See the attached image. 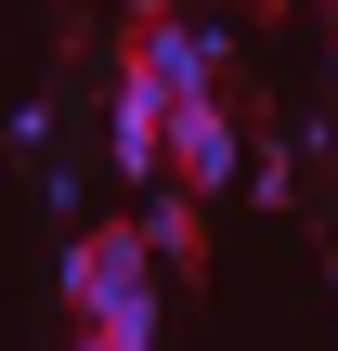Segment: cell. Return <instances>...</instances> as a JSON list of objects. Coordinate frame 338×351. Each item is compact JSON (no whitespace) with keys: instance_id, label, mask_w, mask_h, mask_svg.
<instances>
[{"instance_id":"52a82bcc","label":"cell","mask_w":338,"mask_h":351,"mask_svg":"<svg viewBox=\"0 0 338 351\" xmlns=\"http://www.w3.org/2000/svg\"><path fill=\"white\" fill-rule=\"evenodd\" d=\"M326 65H338V0H326Z\"/></svg>"},{"instance_id":"6da1fadb","label":"cell","mask_w":338,"mask_h":351,"mask_svg":"<svg viewBox=\"0 0 338 351\" xmlns=\"http://www.w3.org/2000/svg\"><path fill=\"white\" fill-rule=\"evenodd\" d=\"M65 300L117 339H156V247L143 221H104V234H65Z\"/></svg>"},{"instance_id":"277c9868","label":"cell","mask_w":338,"mask_h":351,"mask_svg":"<svg viewBox=\"0 0 338 351\" xmlns=\"http://www.w3.org/2000/svg\"><path fill=\"white\" fill-rule=\"evenodd\" d=\"M234 156H248V143H234L221 91H208V104H169V182H182V195H221V182H234Z\"/></svg>"},{"instance_id":"9c48e42d","label":"cell","mask_w":338,"mask_h":351,"mask_svg":"<svg viewBox=\"0 0 338 351\" xmlns=\"http://www.w3.org/2000/svg\"><path fill=\"white\" fill-rule=\"evenodd\" d=\"M261 13H274V0H261Z\"/></svg>"},{"instance_id":"8992f818","label":"cell","mask_w":338,"mask_h":351,"mask_svg":"<svg viewBox=\"0 0 338 351\" xmlns=\"http://www.w3.org/2000/svg\"><path fill=\"white\" fill-rule=\"evenodd\" d=\"M78 351H156V339H117V326H78Z\"/></svg>"},{"instance_id":"5b68a950","label":"cell","mask_w":338,"mask_h":351,"mask_svg":"<svg viewBox=\"0 0 338 351\" xmlns=\"http://www.w3.org/2000/svg\"><path fill=\"white\" fill-rule=\"evenodd\" d=\"M130 221H143V247H156V274H208V208H195L182 182H156V195H143Z\"/></svg>"},{"instance_id":"3957f363","label":"cell","mask_w":338,"mask_h":351,"mask_svg":"<svg viewBox=\"0 0 338 351\" xmlns=\"http://www.w3.org/2000/svg\"><path fill=\"white\" fill-rule=\"evenodd\" d=\"M104 130H117V182L156 195V182H169V104H156L130 65H117V91H104Z\"/></svg>"},{"instance_id":"7a4b0ae2","label":"cell","mask_w":338,"mask_h":351,"mask_svg":"<svg viewBox=\"0 0 338 351\" xmlns=\"http://www.w3.org/2000/svg\"><path fill=\"white\" fill-rule=\"evenodd\" d=\"M156 104H208V78H221V26H195V13H130V52H117Z\"/></svg>"},{"instance_id":"ba28073f","label":"cell","mask_w":338,"mask_h":351,"mask_svg":"<svg viewBox=\"0 0 338 351\" xmlns=\"http://www.w3.org/2000/svg\"><path fill=\"white\" fill-rule=\"evenodd\" d=\"M130 13H169V0H130Z\"/></svg>"}]
</instances>
